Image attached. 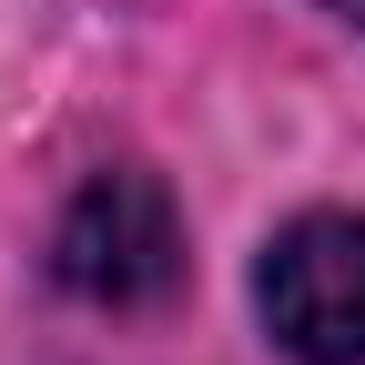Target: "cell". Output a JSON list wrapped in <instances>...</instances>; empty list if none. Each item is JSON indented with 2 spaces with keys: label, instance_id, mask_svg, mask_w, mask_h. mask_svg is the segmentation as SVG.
Wrapping results in <instances>:
<instances>
[{
  "label": "cell",
  "instance_id": "6da1fadb",
  "mask_svg": "<svg viewBox=\"0 0 365 365\" xmlns=\"http://www.w3.org/2000/svg\"><path fill=\"white\" fill-rule=\"evenodd\" d=\"M51 274H61V294L81 304H163L173 294V274H182V223H173V193L153 173H91L71 213H61V234H51Z\"/></svg>",
  "mask_w": 365,
  "mask_h": 365
},
{
  "label": "cell",
  "instance_id": "7a4b0ae2",
  "mask_svg": "<svg viewBox=\"0 0 365 365\" xmlns=\"http://www.w3.org/2000/svg\"><path fill=\"white\" fill-rule=\"evenodd\" d=\"M254 304L294 365H365V213H294L254 264Z\"/></svg>",
  "mask_w": 365,
  "mask_h": 365
},
{
  "label": "cell",
  "instance_id": "3957f363",
  "mask_svg": "<svg viewBox=\"0 0 365 365\" xmlns=\"http://www.w3.org/2000/svg\"><path fill=\"white\" fill-rule=\"evenodd\" d=\"M325 11H335V21H355V31H365V0H325Z\"/></svg>",
  "mask_w": 365,
  "mask_h": 365
}]
</instances>
